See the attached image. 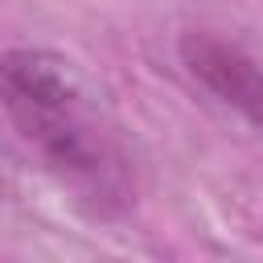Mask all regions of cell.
Returning <instances> with one entry per match:
<instances>
[{
    "instance_id": "1",
    "label": "cell",
    "mask_w": 263,
    "mask_h": 263,
    "mask_svg": "<svg viewBox=\"0 0 263 263\" xmlns=\"http://www.w3.org/2000/svg\"><path fill=\"white\" fill-rule=\"evenodd\" d=\"M0 107L21 140L78 193L99 205L127 197V156L119 127L95 82L53 49H12L0 58Z\"/></svg>"
},
{
    "instance_id": "2",
    "label": "cell",
    "mask_w": 263,
    "mask_h": 263,
    "mask_svg": "<svg viewBox=\"0 0 263 263\" xmlns=\"http://www.w3.org/2000/svg\"><path fill=\"white\" fill-rule=\"evenodd\" d=\"M181 58L193 78H201L218 99L247 111L263 123V66L251 62L238 45H226L210 33H189L181 41Z\"/></svg>"
}]
</instances>
